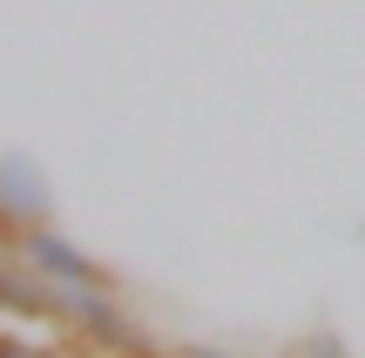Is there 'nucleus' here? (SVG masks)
I'll return each mask as SVG.
<instances>
[{"label":"nucleus","instance_id":"nucleus-1","mask_svg":"<svg viewBox=\"0 0 365 358\" xmlns=\"http://www.w3.org/2000/svg\"><path fill=\"white\" fill-rule=\"evenodd\" d=\"M14 257H21L34 278H48L54 291H75V284H102V291H108V284H115V270H108L102 257L81 251V243L68 237V230H54V223L21 230V237H14Z\"/></svg>","mask_w":365,"mask_h":358},{"label":"nucleus","instance_id":"nucleus-2","mask_svg":"<svg viewBox=\"0 0 365 358\" xmlns=\"http://www.w3.org/2000/svg\"><path fill=\"white\" fill-rule=\"evenodd\" d=\"M34 223H54V196L41 183V169L27 156H0V230L21 237Z\"/></svg>","mask_w":365,"mask_h":358},{"label":"nucleus","instance_id":"nucleus-3","mask_svg":"<svg viewBox=\"0 0 365 358\" xmlns=\"http://www.w3.org/2000/svg\"><path fill=\"white\" fill-rule=\"evenodd\" d=\"M54 284L34 278V270L21 264V257H7L0 264V318H34V325H54Z\"/></svg>","mask_w":365,"mask_h":358},{"label":"nucleus","instance_id":"nucleus-4","mask_svg":"<svg viewBox=\"0 0 365 358\" xmlns=\"http://www.w3.org/2000/svg\"><path fill=\"white\" fill-rule=\"evenodd\" d=\"M284 358H352V352H345L339 332H325V325H318V332H304L298 345H284Z\"/></svg>","mask_w":365,"mask_h":358},{"label":"nucleus","instance_id":"nucleus-5","mask_svg":"<svg viewBox=\"0 0 365 358\" xmlns=\"http://www.w3.org/2000/svg\"><path fill=\"white\" fill-rule=\"evenodd\" d=\"M170 358H244L230 345H203V338H190V345H170Z\"/></svg>","mask_w":365,"mask_h":358},{"label":"nucleus","instance_id":"nucleus-6","mask_svg":"<svg viewBox=\"0 0 365 358\" xmlns=\"http://www.w3.org/2000/svg\"><path fill=\"white\" fill-rule=\"evenodd\" d=\"M7 257H14V237H7V230H0V264H7Z\"/></svg>","mask_w":365,"mask_h":358}]
</instances>
